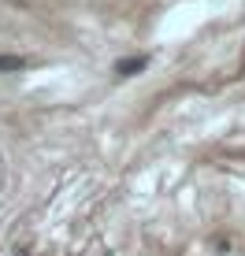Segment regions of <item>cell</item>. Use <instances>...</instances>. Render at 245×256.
Masks as SVG:
<instances>
[{"instance_id": "cell-1", "label": "cell", "mask_w": 245, "mask_h": 256, "mask_svg": "<svg viewBox=\"0 0 245 256\" xmlns=\"http://www.w3.org/2000/svg\"><path fill=\"white\" fill-rule=\"evenodd\" d=\"M30 60H22V56H0V74H12V70H22Z\"/></svg>"}, {"instance_id": "cell-2", "label": "cell", "mask_w": 245, "mask_h": 256, "mask_svg": "<svg viewBox=\"0 0 245 256\" xmlns=\"http://www.w3.org/2000/svg\"><path fill=\"white\" fill-rule=\"evenodd\" d=\"M134 70H145V56H130L119 64V74H134Z\"/></svg>"}, {"instance_id": "cell-3", "label": "cell", "mask_w": 245, "mask_h": 256, "mask_svg": "<svg viewBox=\"0 0 245 256\" xmlns=\"http://www.w3.org/2000/svg\"><path fill=\"white\" fill-rule=\"evenodd\" d=\"M15 256H30V252H26V249H22V252H15Z\"/></svg>"}]
</instances>
